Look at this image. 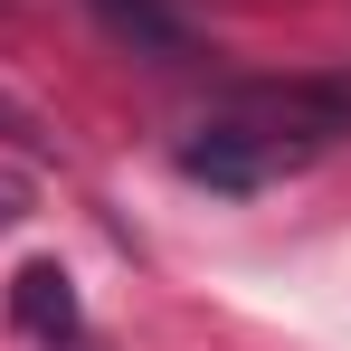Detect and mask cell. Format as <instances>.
I'll use <instances>...</instances> for the list:
<instances>
[{
  "instance_id": "4",
  "label": "cell",
  "mask_w": 351,
  "mask_h": 351,
  "mask_svg": "<svg viewBox=\"0 0 351 351\" xmlns=\"http://www.w3.org/2000/svg\"><path fill=\"white\" fill-rule=\"evenodd\" d=\"M0 133H10V143H19V152H48V123L29 114V105H19V95H10V86H0Z\"/></svg>"
},
{
  "instance_id": "2",
  "label": "cell",
  "mask_w": 351,
  "mask_h": 351,
  "mask_svg": "<svg viewBox=\"0 0 351 351\" xmlns=\"http://www.w3.org/2000/svg\"><path fill=\"white\" fill-rule=\"evenodd\" d=\"M10 323L29 342H76V276H66L58 256H38V266L10 276Z\"/></svg>"
},
{
  "instance_id": "3",
  "label": "cell",
  "mask_w": 351,
  "mask_h": 351,
  "mask_svg": "<svg viewBox=\"0 0 351 351\" xmlns=\"http://www.w3.org/2000/svg\"><path fill=\"white\" fill-rule=\"evenodd\" d=\"M95 19H105L114 38H133V48H162V58H180V48H190V29H180L162 0H95Z\"/></svg>"
},
{
  "instance_id": "1",
  "label": "cell",
  "mask_w": 351,
  "mask_h": 351,
  "mask_svg": "<svg viewBox=\"0 0 351 351\" xmlns=\"http://www.w3.org/2000/svg\"><path fill=\"white\" fill-rule=\"evenodd\" d=\"M180 171L209 180V190H266L276 171H294V152H285V143H266L256 123L219 114V123H199V133L180 143Z\"/></svg>"
},
{
  "instance_id": "5",
  "label": "cell",
  "mask_w": 351,
  "mask_h": 351,
  "mask_svg": "<svg viewBox=\"0 0 351 351\" xmlns=\"http://www.w3.org/2000/svg\"><path fill=\"white\" fill-rule=\"evenodd\" d=\"M19 219H29V180H19V171H0V237L19 228Z\"/></svg>"
}]
</instances>
